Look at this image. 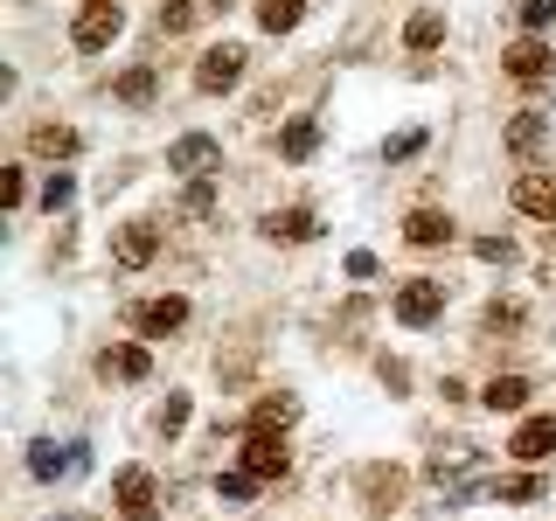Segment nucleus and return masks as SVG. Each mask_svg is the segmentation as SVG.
<instances>
[{
  "label": "nucleus",
  "instance_id": "obj_21",
  "mask_svg": "<svg viewBox=\"0 0 556 521\" xmlns=\"http://www.w3.org/2000/svg\"><path fill=\"white\" fill-rule=\"evenodd\" d=\"M445 42V14H410V22H404V49H417V56H425V49H439Z\"/></svg>",
  "mask_w": 556,
  "mask_h": 521
},
{
  "label": "nucleus",
  "instance_id": "obj_10",
  "mask_svg": "<svg viewBox=\"0 0 556 521\" xmlns=\"http://www.w3.org/2000/svg\"><path fill=\"white\" fill-rule=\"evenodd\" d=\"M508 452H515L521 466L549 459V452H556V417H521V424H515V439H508Z\"/></svg>",
  "mask_w": 556,
  "mask_h": 521
},
{
  "label": "nucleus",
  "instance_id": "obj_31",
  "mask_svg": "<svg viewBox=\"0 0 556 521\" xmlns=\"http://www.w3.org/2000/svg\"><path fill=\"white\" fill-rule=\"evenodd\" d=\"M515 8H521V28H529V35H543L556 22V0H515Z\"/></svg>",
  "mask_w": 556,
  "mask_h": 521
},
{
  "label": "nucleus",
  "instance_id": "obj_24",
  "mask_svg": "<svg viewBox=\"0 0 556 521\" xmlns=\"http://www.w3.org/2000/svg\"><path fill=\"white\" fill-rule=\"evenodd\" d=\"M112 91H118V104H153V98H161V77L139 63V69H126V77L112 84Z\"/></svg>",
  "mask_w": 556,
  "mask_h": 521
},
{
  "label": "nucleus",
  "instance_id": "obj_17",
  "mask_svg": "<svg viewBox=\"0 0 556 521\" xmlns=\"http://www.w3.org/2000/svg\"><path fill=\"white\" fill-rule=\"evenodd\" d=\"M501 139H508V153H515V161H529V153H535V147L549 139V118H543V112H515V118H508V132H501Z\"/></svg>",
  "mask_w": 556,
  "mask_h": 521
},
{
  "label": "nucleus",
  "instance_id": "obj_29",
  "mask_svg": "<svg viewBox=\"0 0 556 521\" xmlns=\"http://www.w3.org/2000/svg\"><path fill=\"white\" fill-rule=\"evenodd\" d=\"M473 257H480V265H515L521 251H515V237H480V243H473Z\"/></svg>",
  "mask_w": 556,
  "mask_h": 521
},
{
  "label": "nucleus",
  "instance_id": "obj_5",
  "mask_svg": "<svg viewBox=\"0 0 556 521\" xmlns=\"http://www.w3.org/2000/svg\"><path fill=\"white\" fill-rule=\"evenodd\" d=\"M237 84H243V49H237V42H216V49L195 63V91L216 98V91H237Z\"/></svg>",
  "mask_w": 556,
  "mask_h": 521
},
{
  "label": "nucleus",
  "instance_id": "obj_18",
  "mask_svg": "<svg viewBox=\"0 0 556 521\" xmlns=\"http://www.w3.org/2000/svg\"><path fill=\"white\" fill-rule=\"evenodd\" d=\"M292 417H300V396L271 390V396H257V404H251V431H286Z\"/></svg>",
  "mask_w": 556,
  "mask_h": 521
},
{
  "label": "nucleus",
  "instance_id": "obj_3",
  "mask_svg": "<svg viewBox=\"0 0 556 521\" xmlns=\"http://www.w3.org/2000/svg\"><path fill=\"white\" fill-rule=\"evenodd\" d=\"M445 313V278H410L404 292H396V320L404 327H431Z\"/></svg>",
  "mask_w": 556,
  "mask_h": 521
},
{
  "label": "nucleus",
  "instance_id": "obj_33",
  "mask_svg": "<svg viewBox=\"0 0 556 521\" xmlns=\"http://www.w3.org/2000/svg\"><path fill=\"white\" fill-rule=\"evenodd\" d=\"M153 424H161V439H174V431L188 424V396H167V404H161V417H153Z\"/></svg>",
  "mask_w": 556,
  "mask_h": 521
},
{
  "label": "nucleus",
  "instance_id": "obj_37",
  "mask_svg": "<svg viewBox=\"0 0 556 521\" xmlns=\"http://www.w3.org/2000/svg\"><path fill=\"white\" fill-rule=\"evenodd\" d=\"M348 278H376V257L369 251H348Z\"/></svg>",
  "mask_w": 556,
  "mask_h": 521
},
{
  "label": "nucleus",
  "instance_id": "obj_27",
  "mask_svg": "<svg viewBox=\"0 0 556 521\" xmlns=\"http://www.w3.org/2000/svg\"><path fill=\"white\" fill-rule=\"evenodd\" d=\"M257 486H265V480H257V473H243V466H237V473H223V480H216V500H251Z\"/></svg>",
  "mask_w": 556,
  "mask_h": 521
},
{
  "label": "nucleus",
  "instance_id": "obj_22",
  "mask_svg": "<svg viewBox=\"0 0 556 521\" xmlns=\"http://www.w3.org/2000/svg\"><path fill=\"white\" fill-rule=\"evenodd\" d=\"M313 147H320V126H313V118H292V126L278 132V153H286V161H313Z\"/></svg>",
  "mask_w": 556,
  "mask_h": 521
},
{
  "label": "nucleus",
  "instance_id": "obj_28",
  "mask_svg": "<svg viewBox=\"0 0 556 521\" xmlns=\"http://www.w3.org/2000/svg\"><path fill=\"white\" fill-rule=\"evenodd\" d=\"M529 313H521V300H494L486 306V334H508V327H521Z\"/></svg>",
  "mask_w": 556,
  "mask_h": 521
},
{
  "label": "nucleus",
  "instance_id": "obj_1",
  "mask_svg": "<svg viewBox=\"0 0 556 521\" xmlns=\"http://www.w3.org/2000/svg\"><path fill=\"white\" fill-rule=\"evenodd\" d=\"M112 500L126 521H161V500H153V473L147 466H118L112 473Z\"/></svg>",
  "mask_w": 556,
  "mask_h": 521
},
{
  "label": "nucleus",
  "instance_id": "obj_26",
  "mask_svg": "<svg viewBox=\"0 0 556 521\" xmlns=\"http://www.w3.org/2000/svg\"><path fill=\"white\" fill-rule=\"evenodd\" d=\"M181 216H216V188H208L202 174H195V181L181 188Z\"/></svg>",
  "mask_w": 556,
  "mask_h": 521
},
{
  "label": "nucleus",
  "instance_id": "obj_9",
  "mask_svg": "<svg viewBox=\"0 0 556 521\" xmlns=\"http://www.w3.org/2000/svg\"><path fill=\"white\" fill-rule=\"evenodd\" d=\"M98 376L104 382H147L153 376V355L139 341H118V347H104V355H98Z\"/></svg>",
  "mask_w": 556,
  "mask_h": 521
},
{
  "label": "nucleus",
  "instance_id": "obj_16",
  "mask_svg": "<svg viewBox=\"0 0 556 521\" xmlns=\"http://www.w3.org/2000/svg\"><path fill=\"white\" fill-rule=\"evenodd\" d=\"M404 237L417 243V251H439V243H452V216H439V208H410Z\"/></svg>",
  "mask_w": 556,
  "mask_h": 521
},
{
  "label": "nucleus",
  "instance_id": "obj_8",
  "mask_svg": "<svg viewBox=\"0 0 556 521\" xmlns=\"http://www.w3.org/2000/svg\"><path fill=\"white\" fill-rule=\"evenodd\" d=\"M286 445H278V431H243V473L257 480H286Z\"/></svg>",
  "mask_w": 556,
  "mask_h": 521
},
{
  "label": "nucleus",
  "instance_id": "obj_11",
  "mask_svg": "<svg viewBox=\"0 0 556 521\" xmlns=\"http://www.w3.org/2000/svg\"><path fill=\"white\" fill-rule=\"evenodd\" d=\"M515 208L535 223H556V174H521L515 181Z\"/></svg>",
  "mask_w": 556,
  "mask_h": 521
},
{
  "label": "nucleus",
  "instance_id": "obj_14",
  "mask_svg": "<svg viewBox=\"0 0 556 521\" xmlns=\"http://www.w3.org/2000/svg\"><path fill=\"white\" fill-rule=\"evenodd\" d=\"M404 473H396V466H362V494H369V508L376 514H390L396 508V500H404Z\"/></svg>",
  "mask_w": 556,
  "mask_h": 521
},
{
  "label": "nucleus",
  "instance_id": "obj_6",
  "mask_svg": "<svg viewBox=\"0 0 556 521\" xmlns=\"http://www.w3.org/2000/svg\"><path fill=\"white\" fill-rule=\"evenodd\" d=\"M153 251H161V223H147V216L126 223V230L112 237V257H118L126 271H147V265H153Z\"/></svg>",
  "mask_w": 556,
  "mask_h": 521
},
{
  "label": "nucleus",
  "instance_id": "obj_30",
  "mask_svg": "<svg viewBox=\"0 0 556 521\" xmlns=\"http://www.w3.org/2000/svg\"><path fill=\"white\" fill-rule=\"evenodd\" d=\"M70 202H77V181H70V174H49V181H42V208L56 216V208H70Z\"/></svg>",
  "mask_w": 556,
  "mask_h": 521
},
{
  "label": "nucleus",
  "instance_id": "obj_20",
  "mask_svg": "<svg viewBox=\"0 0 556 521\" xmlns=\"http://www.w3.org/2000/svg\"><path fill=\"white\" fill-rule=\"evenodd\" d=\"M306 22V0H257V28L265 35H292Z\"/></svg>",
  "mask_w": 556,
  "mask_h": 521
},
{
  "label": "nucleus",
  "instance_id": "obj_13",
  "mask_svg": "<svg viewBox=\"0 0 556 521\" xmlns=\"http://www.w3.org/2000/svg\"><path fill=\"white\" fill-rule=\"evenodd\" d=\"M529 390H535L529 376H494V382L480 390V404L494 410V417H521V410H529Z\"/></svg>",
  "mask_w": 556,
  "mask_h": 521
},
{
  "label": "nucleus",
  "instance_id": "obj_15",
  "mask_svg": "<svg viewBox=\"0 0 556 521\" xmlns=\"http://www.w3.org/2000/svg\"><path fill=\"white\" fill-rule=\"evenodd\" d=\"M265 237L271 243H313L320 237V216L313 208H278V216H265Z\"/></svg>",
  "mask_w": 556,
  "mask_h": 521
},
{
  "label": "nucleus",
  "instance_id": "obj_12",
  "mask_svg": "<svg viewBox=\"0 0 556 521\" xmlns=\"http://www.w3.org/2000/svg\"><path fill=\"white\" fill-rule=\"evenodd\" d=\"M216 161H223V147H216L208 132H181V139L167 147V167H181V174H208Z\"/></svg>",
  "mask_w": 556,
  "mask_h": 521
},
{
  "label": "nucleus",
  "instance_id": "obj_34",
  "mask_svg": "<svg viewBox=\"0 0 556 521\" xmlns=\"http://www.w3.org/2000/svg\"><path fill=\"white\" fill-rule=\"evenodd\" d=\"M188 28H195V8H188V0L161 8V35H188Z\"/></svg>",
  "mask_w": 556,
  "mask_h": 521
},
{
  "label": "nucleus",
  "instance_id": "obj_4",
  "mask_svg": "<svg viewBox=\"0 0 556 521\" xmlns=\"http://www.w3.org/2000/svg\"><path fill=\"white\" fill-rule=\"evenodd\" d=\"M174 327H188V300H181V292H161V300H139L132 306V334L161 341V334H174Z\"/></svg>",
  "mask_w": 556,
  "mask_h": 521
},
{
  "label": "nucleus",
  "instance_id": "obj_7",
  "mask_svg": "<svg viewBox=\"0 0 556 521\" xmlns=\"http://www.w3.org/2000/svg\"><path fill=\"white\" fill-rule=\"evenodd\" d=\"M501 69H508L515 84H543L549 69H556V56H549V42H543V35H521L508 56H501Z\"/></svg>",
  "mask_w": 556,
  "mask_h": 521
},
{
  "label": "nucleus",
  "instance_id": "obj_23",
  "mask_svg": "<svg viewBox=\"0 0 556 521\" xmlns=\"http://www.w3.org/2000/svg\"><path fill=\"white\" fill-rule=\"evenodd\" d=\"M70 466H77V452H56L49 439H42V445H28V473H35V480H63Z\"/></svg>",
  "mask_w": 556,
  "mask_h": 521
},
{
  "label": "nucleus",
  "instance_id": "obj_35",
  "mask_svg": "<svg viewBox=\"0 0 556 521\" xmlns=\"http://www.w3.org/2000/svg\"><path fill=\"white\" fill-rule=\"evenodd\" d=\"M425 153V132H396L390 147H382V161H417Z\"/></svg>",
  "mask_w": 556,
  "mask_h": 521
},
{
  "label": "nucleus",
  "instance_id": "obj_19",
  "mask_svg": "<svg viewBox=\"0 0 556 521\" xmlns=\"http://www.w3.org/2000/svg\"><path fill=\"white\" fill-rule=\"evenodd\" d=\"M84 139L70 132V126H28V153H42V161H70Z\"/></svg>",
  "mask_w": 556,
  "mask_h": 521
},
{
  "label": "nucleus",
  "instance_id": "obj_2",
  "mask_svg": "<svg viewBox=\"0 0 556 521\" xmlns=\"http://www.w3.org/2000/svg\"><path fill=\"white\" fill-rule=\"evenodd\" d=\"M118 28H126V14H118V0H91V8L70 22V42L77 49H112Z\"/></svg>",
  "mask_w": 556,
  "mask_h": 521
},
{
  "label": "nucleus",
  "instance_id": "obj_38",
  "mask_svg": "<svg viewBox=\"0 0 556 521\" xmlns=\"http://www.w3.org/2000/svg\"><path fill=\"white\" fill-rule=\"evenodd\" d=\"M202 8H208V14H230V8H237V0H202Z\"/></svg>",
  "mask_w": 556,
  "mask_h": 521
},
{
  "label": "nucleus",
  "instance_id": "obj_32",
  "mask_svg": "<svg viewBox=\"0 0 556 521\" xmlns=\"http://www.w3.org/2000/svg\"><path fill=\"white\" fill-rule=\"evenodd\" d=\"M376 376H382V390H390V396H404V382H410V361L382 355V361H376Z\"/></svg>",
  "mask_w": 556,
  "mask_h": 521
},
{
  "label": "nucleus",
  "instance_id": "obj_25",
  "mask_svg": "<svg viewBox=\"0 0 556 521\" xmlns=\"http://www.w3.org/2000/svg\"><path fill=\"white\" fill-rule=\"evenodd\" d=\"M494 500H508V508H529V500H543V480H535V473H515V480H494Z\"/></svg>",
  "mask_w": 556,
  "mask_h": 521
},
{
  "label": "nucleus",
  "instance_id": "obj_36",
  "mask_svg": "<svg viewBox=\"0 0 556 521\" xmlns=\"http://www.w3.org/2000/svg\"><path fill=\"white\" fill-rule=\"evenodd\" d=\"M0 195H8V208H22V195H28V181H22V167H8V181H0Z\"/></svg>",
  "mask_w": 556,
  "mask_h": 521
}]
</instances>
